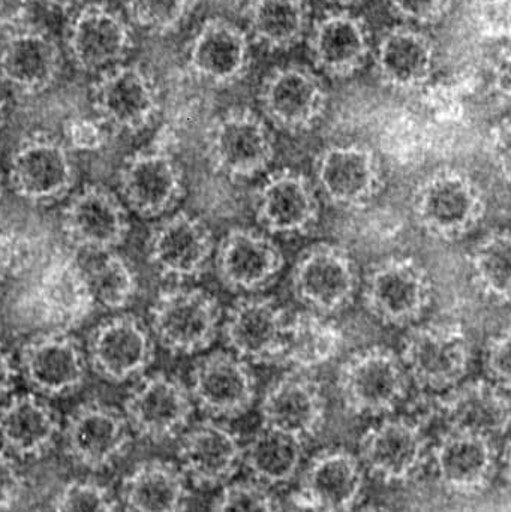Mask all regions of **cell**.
I'll use <instances>...</instances> for the list:
<instances>
[{"instance_id":"1","label":"cell","mask_w":511,"mask_h":512,"mask_svg":"<svg viewBox=\"0 0 511 512\" xmlns=\"http://www.w3.org/2000/svg\"><path fill=\"white\" fill-rule=\"evenodd\" d=\"M413 213L429 236L455 242L482 222L486 213L485 194L464 171L441 168L417 186Z\"/></svg>"},{"instance_id":"2","label":"cell","mask_w":511,"mask_h":512,"mask_svg":"<svg viewBox=\"0 0 511 512\" xmlns=\"http://www.w3.org/2000/svg\"><path fill=\"white\" fill-rule=\"evenodd\" d=\"M402 363L420 390L446 393L464 381L470 369L471 346L455 322L411 325L402 343Z\"/></svg>"},{"instance_id":"3","label":"cell","mask_w":511,"mask_h":512,"mask_svg":"<svg viewBox=\"0 0 511 512\" xmlns=\"http://www.w3.org/2000/svg\"><path fill=\"white\" fill-rule=\"evenodd\" d=\"M410 378L401 357L386 346L351 355L338 373V390L348 411L363 417L392 414L407 399Z\"/></svg>"},{"instance_id":"4","label":"cell","mask_w":511,"mask_h":512,"mask_svg":"<svg viewBox=\"0 0 511 512\" xmlns=\"http://www.w3.org/2000/svg\"><path fill=\"white\" fill-rule=\"evenodd\" d=\"M434 297L426 268L410 256H392L372 267L363 288V303L377 321L393 327L416 324Z\"/></svg>"},{"instance_id":"5","label":"cell","mask_w":511,"mask_h":512,"mask_svg":"<svg viewBox=\"0 0 511 512\" xmlns=\"http://www.w3.org/2000/svg\"><path fill=\"white\" fill-rule=\"evenodd\" d=\"M219 301L200 288L162 291L150 309V327L158 342L173 354L206 351L221 328Z\"/></svg>"},{"instance_id":"6","label":"cell","mask_w":511,"mask_h":512,"mask_svg":"<svg viewBox=\"0 0 511 512\" xmlns=\"http://www.w3.org/2000/svg\"><path fill=\"white\" fill-rule=\"evenodd\" d=\"M206 152L219 174L231 180H246L270 167L275 141L266 120L248 108H234L209 129Z\"/></svg>"},{"instance_id":"7","label":"cell","mask_w":511,"mask_h":512,"mask_svg":"<svg viewBox=\"0 0 511 512\" xmlns=\"http://www.w3.org/2000/svg\"><path fill=\"white\" fill-rule=\"evenodd\" d=\"M293 294L308 310L332 315L350 306L359 288V273L351 255L332 243L306 249L294 265Z\"/></svg>"},{"instance_id":"8","label":"cell","mask_w":511,"mask_h":512,"mask_svg":"<svg viewBox=\"0 0 511 512\" xmlns=\"http://www.w3.org/2000/svg\"><path fill=\"white\" fill-rule=\"evenodd\" d=\"M429 441L416 421L386 418L360 439L359 462L365 472L384 483H407L425 468Z\"/></svg>"},{"instance_id":"9","label":"cell","mask_w":511,"mask_h":512,"mask_svg":"<svg viewBox=\"0 0 511 512\" xmlns=\"http://www.w3.org/2000/svg\"><path fill=\"white\" fill-rule=\"evenodd\" d=\"M288 318L273 298L242 295L225 316L222 331L228 348L246 363H281Z\"/></svg>"},{"instance_id":"10","label":"cell","mask_w":511,"mask_h":512,"mask_svg":"<svg viewBox=\"0 0 511 512\" xmlns=\"http://www.w3.org/2000/svg\"><path fill=\"white\" fill-rule=\"evenodd\" d=\"M366 472L344 448L318 453L300 475L296 501L309 512H353L365 492Z\"/></svg>"},{"instance_id":"11","label":"cell","mask_w":511,"mask_h":512,"mask_svg":"<svg viewBox=\"0 0 511 512\" xmlns=\"http://www.w3.org/2000/svg\"><path fill=\"white\" fill-rule=\"evenodd\" d=\"M315 179L327 201L342 209L366 206L384 186L380 161L359 144L324 149L315 159Z\"/></svg>"},{"instance_id":"12","label":"cell","mask_w":511,"mask_h":512,"mask_svg":"<svg viewBox=\"0 0 511 512\" xmlns=\"http://www.w3.org/2000/svg\"><path fill=\"white\" fill-rule=\"evenodd\" d=\"M194 414L188 388L171 376L158 373L143 379L125 402V418L131 430L150 441L180 435Z\"/></svg>"},{"instance_id":"13","label":"cell","mask_w":511,"mask_h":512,"mask_svg":"<svg viewBox=\"0 0 511 512\" xmlns=\"http://www.w3.org/2000/svg\"><path fill=\"white\" fill-rule=\"evenodd\" d=\"M189 393L210 417L236 418L254 405L257 382L249 363L233 352L218 351L198 361Z\"/></svg>"},{"instance_id":"14","label":"cell","mask_w":511,"mask_h":512,"mask_svg":"<svg viewBox=\"0 0 511 512\" xmlns=\"http://www.w3.org/2000/svg\"><path fill=\"white\" fill-rule=\"evenodd\" d=\"M261 110L276 128L287 132L311 129L323 117L327 92L320 78L302 66L275 69L264 80Z\"/></svg>"},{"instance_id":"15","label":"cell","mask_w":511,"mask_h":512,"mask_svg":"<svg viewBox=\"0 0 511 512\" xmlns=\"http://www.w3.org/2000/svg\"><path fill=\"white\" fill-rule=\"evenodd\" d=\"M429 459L438 483L458 495L483 492L497 474L495 441L477 433L447 430L432 447Z\"/></svg>"},{"instance_id":"16","label":"cell","mask_w":511,"mask_h":512,"mask_svg":"<svg viewBox=\"0 0 511 512\" xmlns=\"http://www.w3.org/2000/svg\"><path fill=\"white\" fill-rule=\"evenodd\" d=\"M219 279L234 292L257 294L272 285L285 265L284 254L266 234L233 228L216 249Z\"/></svg>"},{"instance_id":"17","label":"cell","mask_w":511,"mask_h":512,"mask_svg":"<svg viewBox=\"0 0 511 512\" xmlns=\"http://www.w3.org/2000/svg\"><path fill=\"white\" fill-rule=\"evenodd\" d=\"M74 168L68 150L44 134L26 138L15 150L9 183L15 194L32 203H50L68 194Z\"/></svg>"},{"instance_id":"18","label":"cell","mask_w":511,"mask_h":512,"mask_svg":"<svg viewBox=\"0 0 511 512\" xmlns=\"http://www.w3.org/2000/svg\"><path fill=\"white\" fill-rule=\"evenodd\" d=\"M63 231L78 248L110 252L128 236V212L110 189L84 186L63 212Z\"/></svg>"},{"instance_id":"19","label":"cell","mask_w":511,"mask_h":512,"mask_svg":"<svg viewBox=\"0 0 511 512\" xmlns=\"http://www.w3.org/2000/svg\"><path fill=\"white\" fill-rule=\"evenodd\" d=\"M147 251L150 262L162 276L195 279L206 271L215 242L212 231L200 218L180 212L156 225Z\"/></svg>"},{"instance_id":"20","label":"cell","mask_w":511,"mask_h":512,"mask_svg":"<svg viewBox=\"0 0 511 512\" xmlns=\"http://www.w3.org/2000/svg\"><path fill=\"white\" fill-rule=\"evenodd\" d=\"M260 415L263 429L306 441L320 432L326 420L323 388L302 373L282 376L267 388Z\"/></svg>"},{"instance_id":"21","label":"cell","mask_w":511,"mask_h":512,"mask_svg":"<svg viewBox=\"0 0 511 512\" xmlns=\"http://www.w3.org/2000/svg\"><path fill=\"white\" fill-rule=\"evenodd\" d=\"M318 215L317 192L311 180L297 171H276L264 180L255 198L258 224L276 236L309 233Z\"/></svg>"},{"instance_id":"22","label":"cell","mask_w":511,"mask_h":512,"mask_svg":"<svg viewBox=\"0 0 511 512\" xmlns=\"http://www.w3.org/2000/svg\"><path fill=\"white\" fill-rule=\"evenodd\" d=\"M65 441L75 462L99 471L113 465L128 450L131 427L117 409L102 403H86L69 417Z\"/></svg>"},{"instance_id":"23","label":"cell","mask_w":511,"mask_h":512,"mask_svg":"<svg viewBox=\"0 0 511 512\" xmlns=\"http://www.w3.org/2000/svg\"><path fill=\"white\" fill-rule=\"evenodd\" d=\"M240 466H243L242 442L224 424L203 421L183 435L179 468L195 486H225L233 481Z\"/></svg>"},{"instance_id":"24","label":"cell","mask_w":511,"mask_h":512,"mask_svg":"<svg viewBox=\"0 0 511 512\" xmlns=\"http://www.w3.org/2000/svg\"><path fill=\"white\" fill-rule=\"evenodd\" d=\"M95 372L113 382L143 373L153 360V340L146 325L132 315L114 316L99 324L89 340Z\"/></svg>"},{"instance_id":"25","label":"cell","mask_w":511,"mask_h":512,"mask_svg":"<svg viewBox=\"0 0 511 512\" xmlns=\"http://www.w3.org/2000/svg\"><path fill=\"white\" fill-rule=\"evenodd\" d=\"M93 105L111 128L138 132L155 119L158 93L138 66H116L107 69L96 83Z\"/></svg>"},{"instance_id":"26","label":"cell","mask_w":511,"mask_h":512,"mask_svg":"<svg viewBox=\"0 0 511 512\" xmlns=\"http://www.w3.org/2000/svg\"><path fill=\"white\" fill-rule=\"evenodd\" d=\"M120 195L143 218L170 212L183 195V174L167 153L140 152L120 171Z\"/></svg>"},{"instance_id":"27","label":"cell","mask_w":511,"mask_h":512,"mask_svg":"<svg viewBox=\"0 0 511 512\" xmlns=\"http://www.w3.org/2000/svg\"><path fill=\"white\" fill-rule=\"evenodd\" d=\"M509 393L488 379L462 381L438 399V411L447 430L477 433L495 441L509 433Z\"/></svg>"},{"instance_id":"28","label":"cell","mask_w":511,"mask_h":512,"mask_svg":"<svg viewBox=\"0 0 511 512\" xmlns=\"http://www.w3.org/2000/svg\"><path fill=\"white\" fill-rule=\"evenodd\" d=\"M21 369L33 390L63 396L83 384L86 360L77 340L68 334H45L24 346Z\"/></svg>"},{"instance_id":"29","label":"cell","mask_w":511,"mask_h":512,"mask_svg":"<svg viewBox=\"0 0 511 512\" xmlns=\"http://www.w3.org/2000/svg\"><path fill=\"white\" fill-rule=\"evenodd\" d=\"M251 59L248 36L224 18L207 20L189 47L188 62L209 83L233 84L246 74Z\"/></svg>"},{"instance_id":"30","label":"cell","mask_w":511,"mask_h":512,"mask_svg":"<svg viewBox=\"0 0 511 512\" xmlns=\"http://www.w3.org/2000/svg\"><path fill=\"white\" fill-rule=\"evenodd\" d=\"M129 45L131 36L122 18L102 5L81 9L69 29V53L84 71L107 69L126 56Z\"/></svg>"},{"instance_id":"31","label":"cell","mask_w":511,"mask_h":512,"mask_svg":"<svg viewBox=\"0 0 511 512\" xmlns=\"http://www.w3.org/2000/svg\"><path fill=\"white\" fill-rule=\"evenodd\" d=\"M60 53L54 39L38 29L15 30L0 50V77L15 89L38 93L59 71Z\"/></svg>"},{"instance_id":"32","label":"cell","mask_w":511,"mask_h":512,"mask_svg":"<svg viewBox=\"0 0 511 512\" xmlns=\"http://www.w3.org/2000/svg\"><path fill=\"white\" fill-rule=\"evenodd\" d=\"M312 59L332 77H350L365 65L371 51L369 30L362 18L330 14L321 18L311 32Z\"/></svg>"},{"instance_id":"33","label":"cell","mask_w":511,"mask_h":512,"mask_svg":"<svg viewBox=\"0 0 511 512\" xmlns=\"http://www.w3.org/2000/svg\"><path fill=\"white\" fill-rule=\"evenodd\" d=\"M375 60L378 75L387 86L396 90L420 89L434 71V42L413 27H393L381 38Z\"/></svg>"},{"instance_id":"34","label":"cell","mask_w":511,"mask_h":512,"mask_svg":"<svg viewBox=\"0 0 511 512\" xmlns=\"http://www.w3.org/2000/svg\"><path fill=\"white\" fill-rule=\"evenodd\" d=\"M57 433L56 412L35 394L14 397L0 409V444L15 456H42L53 447Z\"/></svg>"},{"instance_id":"35","label":"cell","mask_w":511,"mask_h":512,"mask_svg":"<svg viewBox=\"0 0 511 512\" xmlns=\"http://www.w3.org/2000/svg\"><path fill=\"white\" fill-rule=\"evenodd\" d=\"M128 512H183L189 499L188 478L174 463L147 460L123 481Z\"/></svg>"},{"instance_id":"36","label":"cell","mask_w":511,"mask_h":512,"mask_svg":"<svg viewBox=\"0 0 511 512\" xmlns=\"http://www.w3.org/2000/svg\"><path fill=\"white\" fill-rule=\"evenodd\" d=\"M344 345L341 328L320 313L305 310L288 319L281 363L308 372L338 357Z\"/></svg>"},{"instance_id":"37","label":"cell","mask_w":511,"mask_h":512,"mask_svg":"<svg viewBox=\"0 0 511 512\" xmlns=\"http://www.w3.org/2000/svg\"><path fill=\"white\" fill-rule=\"evenodd\" d=\"M303 441L263 429L243 447V466L251 480L264 487L284 486L299 474Z\"/></svg>"},{"instance_id":"38","label":"cell","mask_w":511,"mask_h":512,"mask_svg":"<svg viewBox=\"0 0 511 512\" xmlns=\"http://www.w3.org/2000/svg\"><path fill=\"white\" fill-rule=\"evenodd\" d=\"M306 0H252L248 8L249 30L255 41L272 50L299 44L308 29Z\"/></svg>"},{"instance_id":"39","label":"cell","mask_w":511,"mask_h":512,"mask_svg":"<svg viewBox=\"0 0 511 512\" xmlns=\"http://www.w3.org/2000/svg\"><path fill=\"white\" fill-rule=\"evenodd\" d=\"M471 277L489 300L507 306L510 301L511 240L509 230L483 237L470 255Z\"/></svg>"},{"instance_id":"40","label":"cell","mask_w":511,"mask_h":512,"mask_svg":"<svg viewBox=\"0 0 511 512\" xmlns=\"http://www.w3.org/2000/svg\"><path fill=\"white\" fill-rule=\"evenodd\" d=\"M84 286L96 304L107 310H120L134 300L138 280L128 262L110 251L87 270Z\"/></svg>"},{"instance_id":"41","label":"cell","mask_w":511,"mask_h":512,"mask_svg":"<svg viewBox=\"0 0 511 512\" xmlns=\"http://www.w3.org/2000/svg\"><path fill=\"white\" fill-rule=\"evenodd\" d=\"M212 512H279V505L257 481H231L219 493Z\"/></svg>"},{"instance_id":"42","label":"cell","mask_w":511,"mask_h":512,"mask_svg":"<svg viewBox=\"0 0 511 512\" xmlns=\"http://www.w3.org/2000/svg\"><path fill=\"white\" fill-rule=\"evenodd\" d=\"M194 0H126L129 14L138 26L167 32L180 23Z\"/></svg>"},{"instance_id":"43","label":"cell","mask_w":511,"mask_h":512,"mask_svg":"<svg viewBox=\"0 0 511 512\" xmlns=\"http://www.w3.org/2000/svg\"><path fill=\"white\" fill-rule=\"evenodd\" d=\"M53 512H117L105 487L90 481H72L54 501Z\"/></svg>"},{"instance_id":"44","label":"cell","mask_w":511,"mask_h":512,"mask_svg":"<svg viewBox=\"0 0 511 512\" xmlns=\"http://www.w3.org/2000/svg\"><path fill=\"white\" fill-rule=\"evenodd\" d=\"M511 337L509 325L489 339L485 349V372L488 381L503 390L511 387Z\"/></svg>"},{"instance_id":"45","label":"cell","mask_w":511,"mask_h":512,"mask_svg":"<svg viewBox=\"0 0 511 512\" xmlns=\"http://www.w3.org/2000/svg\"><path fill=\"white\" fill-rule=\"evenodd\" d=\"M387 3L404 20L434 24L446 17L453 0H387Z\"/></svg>"},{"instance_id":"46","label":"cell","mask_w":511,"mask_h":512,"mask_svg":"<svg viewBox=\"0 0 511 512\" xmlns=\"http://www.w3.org/2000/svg\"><path fill=\"white\" fill-rule=\"evenodd\" d=\"M66 140L78 152H96L105 143V131L98 120L77 117L66 123Z\"/></svg>"},{"instance_id":"47","label":"cell","mask_w":511,"mask_h":512,"mask_svg":"<svg viewBox=\"0 0 511 512\" xmlns=\"http://www.w3.org/2000/svg\"><path fill=\"white\" fill-rule=\"evenodd\" d=\"M488 152L497 170L509 183L510 177V120L504 119L492 128L488 137Z\"/></svg>"},{"instance_id":"48","label":"cell","mask_w":511,"mask_h":512,"mask_svg":"<svg viewBox=\"0 0 511 512\" xmlns=\"http://www.w3.org/2000/svg\"><path fill=\"white\" fill-rule=\"evenodd\" d=\"M510 0H483L480 21L488 35L509 36Z\"/></svg>"},{"instance_id":"49","label":"cell","mask_w":511,"mask_h":512,"mask_svg":"<svg viewBox=\"0 0 511 512\" xmlns=\"http://www.w3.org/2000/svg\"><path fill=\"white\" fill-rule=\"evenodd\" d=\"M21 489L20 472L11 457L0 451V511L9 510L18 501Z\"/></svg>"},{"instance_id":"50","label":"cell","mask_w":511,"mask_h":512,"mask_svg":"<svg viewBox=\"0 0 511 512\" xmlns=\"http://www.w3.org/2000/svg\"><path fill=\"white\" fill-rule=\"evenodd\" d=\"M32 0H0V29H21L29 17Z\"/></svg>"},{"instance_id":"51","label":"cell","mask_w":511,"mask_h":512,"mask_svg":"<svg viewBox=\"0 0 511 512\" xmlns=\"http://www.w3.org/2000/svg\"><path fill=\"white\" fill-rule=\"evenodd\" d=\"M15 375L17 370L14 369L11 355L0 345V400L14 387Z\"/></svg>"},{"instance_id":"52","label":"cell","mask_w":511,"mask_h":512,"mask_svg":"<svg viewBox=\"0 0 511 512\" xmlns=\"http://www.w3.org/2000/svg\"><path fill=\"white\" fill-rule=\"evenodd\" d=\"M45 2L51 3V5L57 6V8L69 9L77 5L78 2H81V0H45Z\"/></svg>"},{"instance_id":"53","label":"cell","mask_w":511,"mask_h":512,"mask_svg":"<svg viewBox=\"0 0 511 512\" xmlns=\"http://www.w3.org/2000/svg\"><path fill=\"white\" fill-rule=\"evenodd\" d=\"M353 512H390L389 510H386V508L381 507H365L360 508V510H354Z\"/></svg>"},{"instance_id":"54","label":"cell","mask_w":511,"mask_h":512,"mask_svg":"<svg viewBox=\"0 0 511 512\" xmlns=\"http://www.w3.org/2000/svg\"><path fill=\"white\" fill-rule=\"evenodd\" d=\"M3 108H5V104H3L2 98H0V123H2Z\"/></svg>"},{"instance_id":"55","label":"cell","mask_w":511,"mask_h":512,"mask_svg":"<svg viewBox=\"0 0 511 512\" xmlns=\"http://www.w3.org/2000/svg\"><path fill=\"white\" fill-rule=\"evenodd\" d=\"M336 2H341V3H357V2H360V0H336Z\"/></svg>"},{"instance_id":"56","label":"cell","mask_w":511,"mask_h":512,"mask_svg":"<svg viewBox=\"0 0 511 512\" xmlns=\"http://www.w3.org/2000/svg\"><path fill=\"white\" fill-rule=\"evenodd\" d=\"M3 177H2V171H0V195H2V189H3Z\"/></svg>"}]
</instances>
